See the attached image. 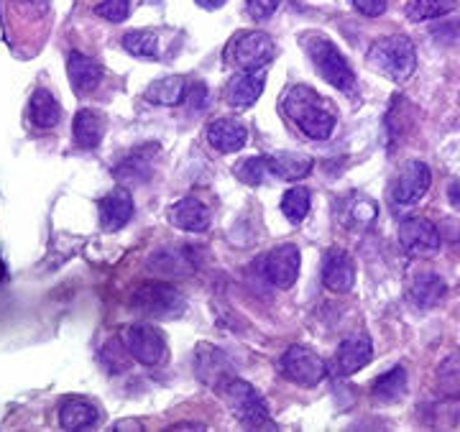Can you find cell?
I'll list each match as a JSON object with an SVG mask.
<instances>
[{
    "mask_svg": "<svg viewBox=\"0 0 460 432\" xmlns=\"http://www.w3.org/2000/svg\"><path fill=\"white\" fill-rule=\"evenodd\" d=\"M123 49L138 59H156L159 57V36L154 31H128L123 36Z\"/></svg>",
    "mask_w": 460,
    "mask_h": 432,
    "instance_id": "cell-29",
    "label": "cell"
},
{
    "mask_svg": "<svg viewBox=\"0 0 460 432\" xmlns=\"http://www.w3.org/2000/svg\"><path fill=\"white\" fill-rule=\"evenodd\" d=\"M320 274H323V284L328 287L330 292H338V295L350 292L353 284H356V264L348 256V251L343 249L325 251Z\"/></svg>",
    "mask_w": 460,
    "mask_h": 432,
    "instance_id": "cell-12",
    "label": "cell"
},
{
    "mask_svg": "<svg viewBox=\"0 0 460 432\" xmlns=\"http://www.w3.org/2000/svg\"><path fill=\"white\" fill-rule=\"evenodd\" d=\"M72 133H75V144L80 149H95V146H100L102 136H105V118L93 108H83L75 116Z\"/></svg>",
    "mask_w": 460,
    "mask_h": 432,
    "instance_id": "cell-20",
    "label": "cell"
},
{
    "mask_svg": "<svg viewBox=\"0 0 460 432\" xmlns=\"http://www.w3.org/2000/svg\"><path fill=\"white\" fill-rule=\"evenodd\" d=\"M353 5H356V11L363 13V16L376 18L386 11L389 0H353Z\"/></svg>",
    "mask_w": 460,
    "mask_h": 432,
    "instance_id": "cell-36",
    "label": "cell"
},
{
    "mask_svg": "<svg viewBox=\"0 0 460 432\" xmlns=\"http://www.w3.org/2000/svg\"><path fill=\"white\" fill-rule=\"evenodd\" d=\"M151 269L159 271V274L184 277V274H190L195 266H192V259H190V251L181 243V246H172V249L159 251V253L151 259Z\"/></svg>",
    "mask_w": 460,
    "mask_h": 432,
    "instance_id": "cell-24",
    "label": "cell"
},
{
    "mask_svg": "<svg viewBox=\"0 0 460 432\" xmlns=\"http://www.w3.org/2000/svg\"><path fill=\"white\" fill-rule=\"evenodd\" d=\"M277 54L274 39L263 31H241L235 33L223 51L226 65L235 69H261Z\"/></svg>",
    "mask_w": 460,
    "mask_h": 432,
    "instance_id": "cell-6",
    "label": "cell"
},
{
    "mask_svg": "<svg viewBox=\"0 0 460 432\" xmlns=\"http://www.w3.org/2000/svg\"><path fill=\"white\" fill-rule=\"evenodd\" d=\"M368 62L389 80L404 83L417 69V51L407 36L394 33V36H384V39L374 41V47L368 49Z\"/></svg>",
    "mask_w": 460,
    "mask_h": 432,
    "instance_id": "cell-3",
    "label": "cell"
},
{
    "mask_svg": "<svg viewBox=\"0 0 460 432\" xmlns=\"http://www.w3.org/2000/svg\"><path fill=\"white\" fill-rule=\"evenodd\" d=\"M299 264H302V256L295 243H281L263 256L261 271L274 287L289 289V287H295L296 277H299Z\"/></svg>",
    "mask_w": 460,
    "mask_h": 432,
    "instance_id": "cell-11",
    "label": "cell"
},
{
    "mask_svg": "<svg viewBox=\"0 0 460 432\" xmlns=\"http://www.w3.org/2000/svg\"><path fill=\"white\" fill-rule=\"evenodd\" d=\"M169 223L187 233H202L210 225V210L198 198H181L169 210Z\"/></svg>",
    "mask_w": 460,
    "mask_h": 432,
    "instance_id": "cell-17",
    "label": "cell"
},
{
    "mask_svg": "<svg viewBox=\"0 0 460 432\" xmlns=\"http://www.w3.org/2000/svg\"><path fill=\"white\" fill-rule=\"evenodd\" d=\"M310 207H313V195L307 187H292L281 198V213L295 225H299L305 217L310 216Z\"/></svg>",
    "mask_w": 460,
    "mask_h": 432,
    "instance_id": "cell-27",
    "label": "cell"
},
{
    "mask_svg": "<svg viewBox=\"0 0 460 432\" xmlns=\"http://www.w3.org/2000/svg\"><path fill=\"white\" fill-rule=\"evenodd\" d=\"M269 172L274 177H279L284 182H299L313 172V159L302 156V154H292V151H281V154H271L266 156Z\"/></svg>",
    "mask_w": 460,
    "mask_h": 432,
    "instance_id": "cell-19",
    "label": "cell"
},
{
    "mask_svg": "<svg viewBox=\"0 0 460 432\" xmlns=\"http://www.w3.org/2000/svg\"><path fill=\"white\" fill-rule=\"evenodd\" d=\"M151 172V159H148V151H136L133 156H128L123 164L115 166V177L123 180V182H144Z\"/></svg>",
    "mask_w": 460,
    "mask_h": 432,
    "instance_id": "cell-31",
    "label": "cell"
},
{
    "mask_svg": "<svg viewBox=\"0 0 460 432\" xmlns=\"http://www.w3.org/2000/svg\"><path fill=\"white\" fill-rule=\"evenodd\" d=\"M29 120L36 128H54L62 120V105L47 87H39L29 100Z\"/></svg>",
    "mask_w": 460,
    "mask_h": 432,
    "instance_id": "cell-21",
    "label": "cell"
},
{
    "mask_svg": "<svg viewBox=\"0 0 460 432\" xmlns=\"http://www.w3.org/2000/svg\"><path fill=\"white\" fill-rule=\"evenodd\" d=\"M263 93V72L261 69H241L226 90V100L233 108H248L253 105Z\"/></svg>",
    "mask_w": 460,
    "mask_h": 432,
    "instance_id": "cell-18",
    "label": "cell"
},
{
    "mask_svg": "<svg viewBox=\"0 0 460 432\" xmlns=\"http://www.w3.org/2000/svg\"><path fill=\"white\" fill-rule=\"evenodd\" d=\"M184 90H187L184 77H164V80H156V83L148 84L144 98L148 102H154V105L172 108V105H180L181 100H184Z\"/></svg>",
    "mask_w": 460,
    "mask_h": 432,
    "instance_id": "cell-26",
    "label": "cell"
},
{
    "mask_svg": "<svg viewBox=\"0 0 460 432\" xmlns=\"http://www.w3.org/2000/svg\"><path fill=\"white\" fill-rule=\"evenodd\" d=\"M399 243L402 251L414 259H429L440 251V233L429 223L428 217L411 216L402 220L399 225Z\"/></svg>",
    "mask_w": 460,
    "mask_h": 432,
    "instance_id": "cell-10",
    "label": "cell"
},
{
    "mask_svg": "<svg viewBox=\"0 0 460 432\" xmlns=\"http://www.w3.org/2000/svg\"><path fill=\"white\" fill-rule=\"evenodd\" d=\"M350 216H353V220H356L358 225H368V223H374L378 216L376 202L368 198H356L353 202H350Z\"/></svg>",
    "mask_w": 460,
    "mask_h": 432,
    "instance_id": "cell-34",
    "label": "cell"
},
{
    "mask_svg": "<svg viewBox=\"0 0 460 432\" xmlns=\"http://www.w3.org/2000/svg\"><path fill=\"white\" fill-rule=\"evenodd\" d=\"M187 307V299L177 287L164 282L141 284L131 295V310L151 320H174Z\"/></svg>",
    "mask_w": 460,
    "mask_h": 432,
    "instance_id": "cell-5",
    "label": "cell"
},
{
    "mask_svg": "<svg viewBox=\"0 0 460 432\" xmlns=\"http://www.w3.org/2000/svg\"><path fill=\"white\" fill-rule=\"evenodd\" d=\"M438 386L445 397L460 399V353L447 356L438 368Z\"/></svg>",
    "mask_w": 460,
    "mask_h": 432,
    "instance_id": "cell-30",
    "label": "cell"
},
{
    "mask_svg": "<svg viewBox=\"0 0 460 432\" xmlns=\"http://www.w3.org/2000/svg\"><path fill=\"white\" fill-rule=\"evenodd\" d=\"M198 5H202V8H208V11H215V8L226 5V0H198Z\"/></svg>",
    "mask_w": 460,
    "mask_h": 432,
    "instance_id": "cell-38",
    "label": "cell"
},
{
    "mask_svg": "<svg viewBox=\"0 0 460 432\" xmlns=\"http://www.w3.org/2000/svg\"><path fill=\"white\" fill-rule=\"evenodd\" d=\"M5 279V266H3V261H0V282Z\"/></svg>",
    "mask_w": 460,
    "mask_h": 432,
    "instance_id": "cell-40",
    "label": "cell"
},
{
    "mask_svg": "<svg viewBox=\"0 0 460 432\" xmlns=\"http://www.w3.org/2000/svg\"><path fill=\"white\" fill-rule=\"evenodd\" d=\"M279 371L284 379H289L296 386H307L313 389L325 379L328 366L323 361V356H317L313 348L307 346H292L284 350L279 358Z\"/></svg>",
    "mask_w": 460,
    "mask_h": 432,
    "instance_id": "cell-7",
    "label": "cell"
},
{
    "mask_svg": "<svg viewBox=\"0 0 460 432\" xmlns=\"http://www.w3.org/2000/svg\"><path fill=\"white\" fill-rule=\"evenodd\" d=\"M208 141L220 154L241 151L248 141V128L238 118H215L208 128Z\"/></svg>",
    "mask_w": 460,
    "mask_h": 432,
    "instance_id": "cell-15",
    "label": "cell"
},
{
    "mask_svg": "<svg viewBox=\"0 0 460 432\" xmlns=\"http://www.w3.org/2000/svg\"><path fill=\"white\" fill-rule=\"evenodd\" d=\"M120 340H123V346L128 350V356L144 366L164 364L166 356H169L164 332L151 328V325H144V322H136V325L123 328Z\"/></svg>",
    "mask_w": 460,
    "mask_h": 432,
    "instance_id": "cell-8",
    "label": "cell"
},
{
    "mask_svg": "<svg viewBox=\"0 0 460 432\" xmlns=\"http://www.w3.org/2000/svg\"><path fill=\"white\" fill-rule=\"evenodd\" d=\"M445 297V282L435 271H420L410 282V299L417 307H435Z\"/></svg>",
    "mask_w": 460,
    "mask_h": 432,
    "instance_id": "cell-23",
    "label": "cell"
},
{
    "mask_svg": "<svg viewBox=\"0 0 460 432\" xmlns=\"http://www.w3.org/2000/svg\"><path fill=\"white\" fill-rule=\"evenodd\" d=\"M266 172H269V164H266V159H261V156L243 159V162H238V166H235V177L241 182L251 184V187H259L263 182V177H266Z\"/></svg>",
    "mask_w": 460,
    "mask_h": 432,
    "instance_id": "cell-32",
    "label": "cell"
},
{
    "mask_svg": "<svg viewBox=\"0 0 460 432\" xmlns=\"http://www.w3.org/2000/svg\"><path fill=\"white\" fill-rule=\"evenodd\" d=\"M305 51L310 57V62L317 69V75L330 83L335 90H343V93H350L353 84H356V75L348 65V59L343 57V51L338 49L328 36H305Z\"/></svg>",
    "mask_w": 460,
    "mask_h": 432,
    "instance_id": "cell-4",
    "label": "cell"
},
{
    "mask_svg": "<svg viewBox=\"0 0 460 432\" xmlns=\"http://www.w3.org/2000/svg\"><path fill=\"white\" fill-rule=\"evenodd\" d=\"M429 184H432L429 166L425 162H407L396 172L394 182H392V192H389L392 207L402 210V207H410L414 202H420L429 190Z\"/></svg>",
    "mask_w": 460,
    "mask_h": 432,
    "instance_id": "cell-9",
    "label": "cell"
},
{
    "mask_svg": "<svg viewBox=\"0 0 460 432\" xmlns=\"http://www.w3.org/2000/svg\"><path fill=\"white\" fill-rule=\"evenodd\" d=\"M325 100L314 93L307 84H292L284 98H281V110L284 116L295 123L299 131L313 141H325L335 131V116L323 105Z\"/></svg>",
    "mask_w": 460,
    "mask_h": 432,
    "instance_id": "cell-1",
    "label": "cell"
},
{
    "mask_svg": "<svg viewBox=\"0 0 460 432\" xmlns=\"http://www.w3.org/2000/svg\"><path fill=\"white\" fill-rule=\"evenodd\" d=\"M95 13L111 23H120L131 13V0H100Z\"/></svg>",
    "mask_w": 460,
    "mask_h": 432,
    "instance_id": "cell-33",
    "label": "cell"
},
{
    "mask_svg": "<svg viewBox=\"0 0 460 432\" xmlns=\"http://www.w3.org/2000/svg\"><path fill=\"white\" fill-rule=\"evenodd\" d=\"M223 401L230 407V412L238 417L246 428L251 430H274L277 425H274V419L269 417V407H266V401L263 397L243 379H235V376H223L220 382H217V389H215Z\"/></svg>",
    "mask_w": 460,
    "mask_h": 432,
    "instance_id": "cell-2",
    "label": "cell"
},
{
    "mask_svg": "<svg viewBox=\"0 0 460 432\" xmlns=\"http://www.w3.org/2000/svg\"><path fill=\"white\" fill-rule=\"evenodd\" d=\"M66 75H69V83L72 90L77 95H90L93 90H98L100 80H102V66L84 57L83 51H69L66 57Z\"/></svg>",
    "mask_w": 460,
    "mask_h": 432,
    "instance_id": "cell-16",
    "label": "cell"
},
{
    "mask_svg": "<svg viewBox=\"0 0 460 432\" xmlns=\"http://www.w3.org/2000/svg\"><path fill=\"white\" fill-rule=\"evenodd\" d=\"M458 8V0H410L407 5V18L420 23V21H432L453 13Z\"/></svg>",
    "mask_w": 460,
    "mask_h": 432,
    "instance_id": "cell-28",
    "label": "cell"
},
{
    "mask_svg": "<svg viewBox=\"0 0 460 432\" xmlns=\"http://www.w3.org/2000/svg\"><path fill=\"white\" fill-rule=\"evenodd\" d=\"M450 202H453V205L460 210V182H456L453 187H450Z\"/></svg>",
    "mask_w": 460,
    "mask_h": 432,
    "instance_id": "cell-39",
    "label": "cell"
},
{
    "mask_svg": "<svg viewBox=\"0 0 460 432\" xmlns=\"http://www.w3.org/2000/svg\"><path fill=\"white\" fill-rule=\"evenodd\" d=\"M371 394H374L376 401H384V404H392L396 399L404 397L407 394V368L394 366L392 371L378 376L374 386H371Z\"/></svg>",
    "mask_w": 460,
    "mask_h": 432,
    "instance_id": "cell-25",
    "label": "cell"
},
{
    "mask_svg": "<svg viewBox=\"0 0 460 432\" xmlns=\"http://www.w3.org/2000/svg\"><path fill=\"white\" fill-rule=\"evenodd\" d=\"M374 358V343L366 332H356L350 338H345L335 356V366L343 376H353L356 371H361L363 366L371 364Z\"/></svg>",
    "mask_w": 460,
    "mask_h": 432,
    "instance_id": "cell-14",
    "label": "cell"
},
{
    "mask_svg": "<svg viewBox=\"0 0 460 432\" xmlns=\"http://www.w3.org/2000/svg\"><path fill=\"white\" fill-rule=\"evenodd\" d=\"M432 33H435V36H440L443 41H458V39H460V21H456V23H447L445 29H432Z\"/></svg>",
    "mask_w": 460,
    "mask_h": 432,
    "instance_id": "cell-37",
    "label": "cell"
},
{
    "mask_svg": "<svg viewBox=\"0 0 460 432\" xmlns=\"http://www.w3.org/2000/svg\"><path fill=\"white\" fill-rule=\"evenodd\" d=\"M246 8L248 16L253 21H266L269 16H274V11L279 8V0H248Z\"/></svg>",
    "mask_w": 460,
    "mask_h": 432,
    "instance_id": "cell-35",
    "label": "cell"
},
{
    "mask_svg": "<svg viewBox=\"0 0 460 432\" xmlns=\"http://www.w3.org/2000/svg\"><path fill=\"white\" fill-rule=\"evenodd\" d=\"M98 407L90 404L87 399H66L65 404H62V410H59V425H62V430H84V428L98 425Z\"/></svg>",
    "mask_w": 460,
    "mask_h": 432,
    "instance_id": "cell-22",
    "label": "cell"
},
{
    "mask_svg": "<svg viewBox=\"0 0 460 432\" xmlns=\"http://www.w3.org/2000/svg\"><path fill=\"white\" fill-rule=\"evenodd\" d=\"M98 213H100V225H102V231H108V233L120 231V228H123L133 216L131 192H128L126 187H115V190H111L105 198H100Z\"/></svg>",
    "mask_w": 460,
    "mask_h": 432,
    "instance_id": "cell-13",
    "label": "cell"
}]
</instances>
